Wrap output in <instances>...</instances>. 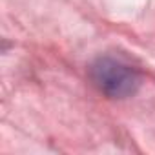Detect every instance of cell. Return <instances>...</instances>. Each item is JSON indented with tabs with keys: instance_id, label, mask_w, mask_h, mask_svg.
Returning <instances> with one entry per match:
<instances>
[{
	"instance_id": "obj_1",
	"label": "cell",
	"mask_w": 155,
	"mask_h": 155,
	"mask_svg": "<svg viewBox=\"0 0 155 155\" xmlns=\"http://www.w3.org/2000/svg\"><path fill=\"white\" fill-rule=\"evenodd\" d=\"M90 75L95 86L111 99H128L140 86L137 71L111 57L97 58L90 68Z\"/></svg>"
}]
</instances>
